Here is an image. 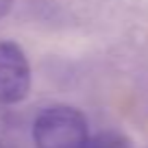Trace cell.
<instances>
[{
	"label": "cell",
	"instance_id": "cell-3",
	"mask_svg": "<svg viewBox=\"0 0 148 148\" xmlns=\"http://www.w3.org/2000/svg\"><path fill=\"white\" fill-rule=\"evenodd\" d=\"M26 124L15 109L0 105V148H24Z\"/></svg>",
	"mask_w": 148,
	"mask_h": 148
},
{
	"label": "cell",
	"instance_id": "cell-2",
	"mask_svg": "<svg viewBox=\"0 0 148 148\" xmlns=\"http://www.w3.org/2000/svg\"><path fill=\"white\" fill-rule=\"evenodd\" d=\"M33 74L26 52L11 39L0 42V105L13 107L31 92Z\"/></svg>",
	"mask_w": 148,
	"mask_h": 148
},
{
	"label": "cell",
	"instance_id": "cell-4",
	"mask_svg": "<svg viewBox=\"0 0 148 148\" xmlns=\"http://www.w3.org/2000/svg\"><path fill=\"white\" fill-rule=\"evenodd\" d=\"M89 148H133V144L120 131H102L92 137Z\"/></svg>",
	"mask_w": 148,
	"mask_h": 148
},
{
	"label": "cell",
	"instance_id": "cell-5",
	"mask_svg": "<svg viewBox=\"0 0 148 148\" xmlns=\"http://www.w3.org/2000/svg\"><path fill=\"white\" fill-rule=\"evenodd\" d=\"M13 2L15 0H0V22L9 15V11L13 9Z\"/></svg>",
	"mask_w": 148,
	"mask_h": 148
},
{
	"label": "cell",
	"instance_id": "cell-1",
	"mask_svg": "<svg viewBox=\"0 0 148 148\" xmlns=\"http://www.w3.org/2000/svg\"><path fill=\"white\" fill-rule=\"evenodd\" d=\"M35 148H89V124L72 105H48L31 124Z\"/></svg>",
	"mask_w": 148,
	"mask_h": 148
}]
</instances>
